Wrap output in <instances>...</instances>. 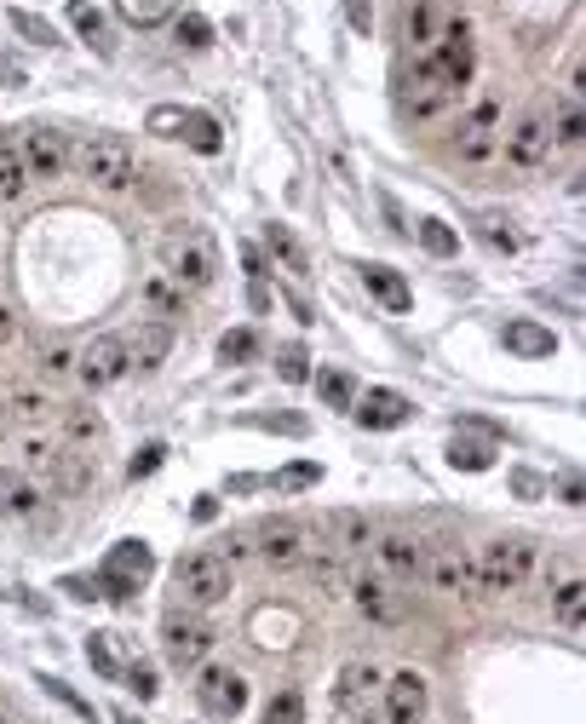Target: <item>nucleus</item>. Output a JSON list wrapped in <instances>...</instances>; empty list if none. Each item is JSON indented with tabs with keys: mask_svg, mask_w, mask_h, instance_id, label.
Instances as JSON below:
<instances>
[{
	"mask_svg": "<svg viewBox=\"0 0 586 724\" xmlns=\"http://www.w3.org/2000/svg\"><path fill=\"white\" fill-rule=\"evenodd\" d=\"M87 661H92V667L104 673V678H121V661H115V650H110V638H104V633H92V638H87Z\"/></svg>",
	"mask_w": 586,
	"mask_h": 724,
	"instance_id": "de8ad7c7",
	"label": "nucleus"
},
{
	"mask_svg": "<svg viewBox=\"0 0 586 724\" xmlns=\"http://www.w3.org/2000/svg\"><path fill=\"white\" fill-rule=\"evenodd\" d=\"M500 150H507V161H512L518 173H535L540 161L552 155V121H547V110L518 115L512 133H500Z\"/></svg>",
	"mask_w": 586,
	"mask_h": 724,
	"instance_id": "6e6552de",
	"label": "nucleus"
},
{
	"mask_svg": "<svg viewBox=\"0 0 586 724\" xmlns=\"http://www.w3.org/2000/svg\"><path fill=\"white\" fill-rule=\"evenodd\" d=\"M161 460H167V442H145L133 460H127V477L138 483V477H150V472H161Z\"/></svg>",
	"mask_w": 586,
	"mask_h": 724,
	"instance_id": "a18cd8bd",
	"label": "nucleus"
},
{
	"mask_svg": "<svg viewBox=\"0 0 586 724\" xmlns=\"http://www.w3.org/2000/svg\"><path fill=\"white\" fill-rule=\"evenodd\" d=\"M173 29H178V40H185V47H213V24H208L201 12H178Z\"/></svg>",
	"mask_w": 586,
	"mask_h": 724,
	"instance_id": "a19ab883",
	"label": "nucleus"
},
{
	"mask_svg": "<svg viewBox=\"0 0 586 724\" xmlns=\"http://www.w3.org/2000/svg\"><path fill=\"white\" fill-rule=\"evenodd\" d=\"M311 563V581H316V587H346V558H339V552H311L306 558Z\"/></svg>",
	"mask_w": 586,
	"mask_h": 724,
	"instance_id": "e433bc0d",
	"label": "nucleus"
},
{
	"mask_svg": "<svg viewBox=\"0 0 586 724\" xmlns=\"http://www.w3.org/2000/svg\"><path fill=\"white\" fill-rule=\"evenodd\" d=\"M351 603L374 621V627H402V621H409L402 592H391V581H379V575H357L351 581Z\"/></svg>",
	"mask_w": 586,
	"mask_h": 724,
	"instance_id": "4468645a",
	"label": "nucleus"
},
{
	"mask_svg": "<svg viewBox=\"0 0 586 724\" xmlns=\"http://www.w3.org/2000/svg\"><path fill=\"white\" fill-rule=\"evenodd\" d=\"M432 708V684L420 673H391L386 678V719L391 724H420Z\"/></svg>",
	"mask_w": 586,
	"mask_h": 724,
	"instance_id": "f3484780",
	"label": "nucleus"
},
{
	"mask_svg": "<svg viewBox=\"0 0 586 724\" xmlns=\"http://www.w3.org/2000/svg\"><path fill=\"white\" fill-rule=\"evenodd\" d=\"M219 357H225V362H248V357H259V334H253V328H230L225 339H219Z\"/></svg>",
	"mask_w": 586,
	"mask_h": 724,
	"instance_id": "37998d69",
	"label": "nucleus"
},
{
	"mask_svg": "<svg viewBox=\"0 0 586 724\" xmlns=\"http://www.w3.org/2000/svg\"><path fill=\"white\" fill-rule=\"evenodd\" d=\"M472 563H477V592H523V581L535 575V540L523 535L489 540Z\"/></svg>",
	"mask_w": 586,
	"mask_h": 724,
	"instance_id": "f03ea898",
	"label": "nucleus"
},
{
	"mask_svg": "<svg viewBox=\"0 0 586 724\" xmlns=\"http://www.w3.org/2000/svg\"><path fill=\"white\" fill-rule=\"evenodd\" d=\"M17 155H24V173L29 178H64L70 167V138L58 127H29L24 145H17Z\"/></svg>",
	"mask_w": 586,
	"mask_h": 724,
	"instance_id": "f8f14e48",
	"label": "nucleus"
},
{
	"mask_svg": "<svg viewBox=\"0 0 586 724\" xmlns=\"http://www.w3.org/2000/svg\"><path fill=\"white\" fill-rule=\"evenodd\" d=\"M40 512H47V489H40L29 472L0 466V517H12V523H40Z\"/></svg>",
	"mask_w": 586,
	"mask_h": 724,
	"instance_id": "dca6fc26",
	"label": "nucleus"
},
{
	"mask_svg": "<svg viewBox=\"0 0 586 724\" xmlns=\"http://www.w3.org/2000/svg\"><path fill=\"white\" fill-rule=\"evenodd\" d=\"M259 558L271 563V570H299L311 552H316V529L306 517H271L265 529H259Z\"/></svg>",
	"mask_w": 586,
	"mask_h": 724,
	"instance_id": "39448f33",
	"label": "nucleus"
},
{
	"mask_svg": "<svg viewBox=\"0 0 586 724\" xmlns=\"http://www.w3.org/2000/svg\"><path fill=\"white\" fill-rule=\"evenodd\" d=\"M374 684H379V673L369 667V661H346V667H339V684H334V708L339 713H362V708H369ZM362 724H374V719L362 713Z\"/></svg>",
	"mask_w": 586,
	"mask_h": 724,
	"instance_id": "412c9836",
	"label": "nucleus"
},
{
	"mask_svg": "<svg viewBox=\"0 0 586 724\" xmlns=\"http://www.w3.org/2000/svg\"><path fill=\"white\" fill-rule=\"evenodd\" d=\"M248 552H253V540L230 535V540H225V552H219V558H225V563H236V558H248Z\"/></svg>",
	"mask_w": 586,
	"mask_h": 724,
	"instance_id": "bf43d9fd",
	"label": "nucleus"
},
{
	"mask_svg": "<svg viewBox=\"0 0 586 724\" xmlns=\"http://www.w3.org/2000/svg\"><path fill=\"white\" fill-rule=\"evenodd\" d=\"M477 236L489 241L495 253H518V230H507V219H500V213H483L477 219Z\"/></svg>",
	"mask_w": 586,
	"mask_h": 724,
	"instance_id": "ea45409f",
	"label": "nucleus"
},
{
	"mask_svg": "<svg viewBox=\"0 0 586 724\" xmlns=\"http://www.w3.org/2000/svg\"><path fill=\"white\" fill-rule=\"evenodd\" d=\"M161 271H167L178 288H213V276H219V248H213V236L208 230H167L161 236Z\"/></svg>",
	"mask_w": 586,
	"mask_h": 724,
	"instance_id": "f257e3e1",
	"label": "nucleus"
},
{
	"mask_svg": "<svg viewBox=\"0 0 586 724\" xmlns=\"http://www.w3.org/2000/svg\"><path fill=\"white\" fill-rule=\"evenodd\" d=\"M64 587H70L75 598H98V581H80V575H70V581H64Z\"/></svg>",
	"mask_w": 586,
	"mask_h": 724,
	"instance_id": "680f3d73",
	"label": "nucleus"
},
{
	"mask_svg": "<svg viewBox=\"0 0 586 724\" xmlns=\"http://www.w3.org/2000/svg\"><path fill=\"white\" fill-rule=\"evenodd\" d=\"M351 414H357V426H369V432H391V426H409L414 402L402 391H369V397L351 402Z\"/></svg>",
	"mask_w": 586,
	"mask_h": 724,
	"instance_id": "6ab92c4d",
	"label": "nucleus"
},
{
	"mask_svg": "<svg viewBox=\"0 0 586 724\" xmlns=\"http://www.w3.org/2000/svg\"><path fill=\"white\" fill-rule=\"evenodd\" d=\"M121 346H127V369L155 374L161 362H167V351H173V328H167V322H138Z\"/></svg>",
	"mask_w": 586,
	"mask_h": 724,
	"instance_id": "a211bd4d",
	"label": "nucleus"
},
{
	"mask_svg": "<svg viewBox=\"0 0 586 724\" xmlns=\"http://www.w3.org/2000/svg\"><path fill=\"white\" fill-rule=\"evenodd\" d=\"M259 426H271V432H294V437H306V420H259Z\"/></svg>",
	"mask_w": 586,
	"mask_h": 724,
	"instance_id": "052dcab7",
	"label": "nucleus"
},
{
	"mask_svg": "<svg viewBox=\"0 0 586 724\" xmlns=\"http://www.w3.org/2000/svg\"><path fill=\"white\" fill-rule=\"evenodd\" d=\"M449 466L454 472H489L495 466V449H489V442H472V437H454L449 442Z\"/></svg>",
	"mask_w": 586,
	"mask_h": 724,
	"instance_id": "2f4dec72",
	"label": "nucleus"
},
{
	"mask_svg": "<svg viewBox=\"0 0 586 724\" xmlns=\"http://www.w3.org/2000/svg\"><path fill=\"white\" fill-rule=\"evenodd\" d=\"M173 587L185 603H196V610H213V603L230 598V563L219 552H190V558H178Z\"/></svg>",
	"mask_w": 586,
	"mask_h": 724,
	"instance_id": "20e7f679",
	"label": "nucleus"
},
{
	"mask_svg": "<svg viewBox=\"0 0 586 724\" xmlns=\"http://www.w3.org/2000/svg\"><path fill=\"white\" fill-rule=\"evenodd\" d=\"M339 7H346V17H351V29H357V35H369V29H374V7H369V0H339Z\"/></svg>",
	"mask_w": 586,
	"mask_h": 724,
	"instance_id": "4d7b16f0",
	"label": "nucleus"
},
{
	"mask_svg": "<svg viewBox=\"0 0 586 724\" xmlns=\"http://www.w3.org/2000/svg\"><path fill=\"white\" fill-rule=\"evenodd\" d=\"M512 489H518L523 500H540V495L552 489V483H547V477H535V472H512Z\"/></svg>",
	"mask_w": 586,
	"mask_h": 724,
	"instance_id": "13d9d810",
	"label": "nucleus"
},
{
	"mask_svg": "<svg viewBox=\"0 0 586 724\" xmlns=\"http://www.w3.org/2000/svg\"><path fill=\"white\" fill-rule=\"evenodd\" d=\"M507 351H518V357H552L558 351V334L552 328H540V322H507Z\"/></svg>",
	"mask_w": 586,
	"mask_h": 724,
	"instance_id": "393cba45",
	"label": "nucleus"
},
{
	"mask_svg": "<svg viewBox=\"0 0 586 724\" xmlns=\"http://www.w3.org/2000/svg\"><path fill=\"white\" fill-rule=\"evenodd\" d=\"M52 454H58V442H47V437H24V466H29V477H35V472L47 477Z\"/></svg>",
	"mask_w": 586,
	"mask_h": 724,
	"instance_id": "8fccbe9b",
	"label": "nucleus"
},
{
	"mask_svg": "<svg viewBox=\"0 0 586 724\" xmlns=\"http://www.w3.org/2000/svg\"><path fill=\"white\" fill-rule=\"evenodd\" d=\"M178 121H185V110H173V104H155L145 127H150V133H161V138H178Z\"/></svg>",
	"mask_w": 586,
	"mask_h": 724,
	"instance_id": "864d4df0",
	"label": "nucleus"
},
{
	"mask_svg": "<svg viewBox=\"0 0 586 724\" xmlns=\"http://www.w3.org/2000/svg\"><path fill=\"white\" fill-rule=\"evenodd\" d=\"M150 575H155V558H150L145 540H121V547L110 552V563H104V575H98V598L127 603V598L150 581Z\"/></svg>",
	"mask_w": 586,
	"mask_h": 724,
	"instance_id": "423d86ee",
	"label": "nucleus"
},
{
	"mask_svg": "<svg viewBox=\"0 0 586 724\" xmlns=\"http://www.w3.org/2000/svg\"><path fill=\"white\" fill-rule=\"evenodd\" d=\"M316 391H322V402H328V409H351V402H357L351 374H322V379H316Z\"/></svg>",
	"mask_w": 586,
	"mask_h": 724,
	"instance_id": "79ce46f5",
	"label": "nucleus"
},
{
	"mask_svg": "<svg viewBox=\"0 0 586 724\" xmlns=\"http://www.w3.org/2000/svg\"><path fill=\"white\" fill-rule=\"evenodd\" d=\"M500 98H483V104L460 121V138H454V150H460V161L466 167H483V161H495L500 155Z\"/></svg>",
	"mask_w": 586,
	"mask_h": 724,
	"instance_id": "9d476101",
	"label": "nucleus"
},
{
	"mask_svg": "<svg viewBox=\"0 0 586 724\" xmlns=\"http://www.w3.org/2000/svg\"><path fill=\"white\" fill-rule=\"evenodd\" d=\"M121 678H127V690H133L138 701H150V696L161 690V684H155V673L145 667V661H138V667H127V673H121Z\"/></svg>",
	"mask_w": 586,
	"mask_h": 724,
	"instance_id": "5fc2aeb1",
	"label": "nucleus"
},
{
	"mask_svg": "<svg viewBox=\"0 0 586 724\" xmlns=\"http://www.w3.org/2000/svg\"><path fill=\"white\" fill-rule=\"evenodd\" d=\"M75 374L87 379V391H110L121 386L133 369H127V346H121V334H92L87 346L75 351Z\"/></svg>",
	"mask_w": 586,
	"mask_h": 724,
	"instance_id": "0eeeda50",
	"label": "nucleus"
},
{
	"mask_svg": "<svg viewBox=\"0 0 586 724\" xmlns=\"http://www.w3.org/2000/svg\"><path fill=\"white\" fill-rule=\"evenodd\" d=\"M552 121V145L558 150H581V138H586V115H581V92H563L558 98V115Z\"/></svg>",
	"mask_w": 586,
	"mask_h": 724,
	"instance_id": "5701e85b",
	"label": "nucleus"
},
{
	"mask_svg": "<svg viewBox=\"0 0 586 724\" xmlns=\"http://www.w3.org/2000/svg\"><path fill=\"white\" fill-rule=\"evenodd\" d=\"M265 724H306V696H299V690H282V696H271Z\"/></svg>",
	"mask_w": 586,
	"mask_h": 724,
	"instance_id": "58836bf2",
	"label": "nucleus"
},
{
	"mask_svg": "<svg viewBox=\"0 0 586 724\" xmlns=\"http://www.w3.org/2000/svg\"><path fill=\"white\" fill-rule=\"evenodd\" d=\"M70 24L87 35L98 52H110V29H104V12H98V7H87V0H70Z\"/></svg>",
	"mask_w": 586,
	"mask_h": 724,
	"instance_id": "473e14b6",
	"label": "nucleus"
},
{
	"mask_svg": "<svg viewBox=\"0 0 586 724\" xmlns=\"http://www.w3.org/2000/svg\"><path fill=\"white\" fill-rule=\"evenodd\" d=\"M7 24H12L17 35H24L29 47H52V40H58V29L47 24V17H35V12H24V7H17V12L7 17Z\"/></svg>",
	"mask_w": 586,
	"mask_h": 724,
	"instance_id": "4c0bfd02",
	"label": "nucleus"
},
{
	"mask_svg": "<svg viewBox=\"0 0 586 724\" xmlns=\"http://www.w3.org/2000/svg\"><path fill=\"white\" fill-rule=\"evenodd\" d=\"M362 282H369V294H374L386 311H409V305H414L409 282H402L391 265H362Z\"/></svg>",
	"mask_w": 586,
	"mask_h": 724,
	"instance_id": "4be33fe9",
	"label": "nucleus"
},
{
	"mask_svg": "<svg viewBox=\"0 0 586 724\" xmlns=\"http://www.w3.org/2000/svg\"><path fill=\"white\" fill-rule=\"evenodd\" d=\"M64 426H70L75 442H98V437H104V420H98V409H70Z\"/></svg>",
	"mask_w": 586,
	"mask_h": 724,
	"instance_id": "c03bdc74",
	"label": "nucleus"
},
{
	"mask_svg": "<svg viewBox=\"0 0 586 724\" xmlns=\"http://www.w3.org/2000/svg\"><path fill=\"white\" fill-rule=\"evenodd\" d=\"M265 241H271V253H276V259H282V265H288L294 276H311V259H306V248H299V241H294L288 230H282V225H271V236H265Z\"/></svg>",
	"mask_w": 586,
	"mask_h": 724,
	"instance_id": "f704fd0d",
	"label": "nucleus"
},
{
	"mask_svg": "<svg viewBox=\"0 0 586 724\" xmlns=\"http://www.w3.org/2000/svg\"><path fill=\"white\" fill-rule=\"evenodd\" d=\"M328 529H334V547H339V552L374 547V529H369V517H362V512H334V517H328Z\"/></svg>",
	"mask_w": 586,
	"mask_h": 724,
	"instance_id": "a878e982",
	"label": "nucleus"
},
{
	"mask_svg": "<svg viewBox=\"0 0 586 724\" xmlns=\"http://www.w3.org/2000/svg\"><path fill=\"white\" fill-rule=\"evenodd\" d=\"M213 644H219V633L208 627V621H196V615H167V627H161V650H167V661L178 673L201 667V661L213 656Z\"/></svg>",
	"mask_w": 586,
	"mask_h": 724,
	"instance_id": "1a4fd4ad",
	"label": "nucleus"
},
{
	"mask_svg": "<svg viewBox=\"0 0 586 724\" xmlns=\"http://www.w3.org/2000/svg\"><path fill=\"white\" fill-rule=\"evenodd\" d=\"M121 17H127L133 29H155V24H167V17L178 12V0H115Z\"/></svg>",
	"mask_w": 586,
	"mask_h": 724,
	"instance_id": "c756f323",
	"label": "nucleus"
},
{
	"mask_svg": "<svg viewBox=\"0 0 586 724\" xmlns=\"http://www.w3.org/2000/svg\"><path fill=\"white\" fill-rule=\"evenodd\" d=\"M196 696H201V708H208L213 719H236L241 708H248V678H241L236 667H201Z\"/></svg>",
	"mask_w": 586,
	"mask_h": 724,
	"instance_id": "2eb2a0df",
	"label": "nucleus"
},
{
	"mask_svg": "<svg viewBox=\"0 0 586 724\" xmlns=\"http://www.w3.org/2000/svg\"><path fill=\"white\" fill-rule=\"evenodd\" d=\"M145 299H150V305H155L161 316H173L178 305H185V288H178V282H173L167 271H161V276H150V282H145Z\"/></svg>",
	"mask_w": 586,
	"mask_h": 724,
	"instance_id": "c9c22d12",
	"label": "nucleus"
},
{
	"mask_svg": "<svg viewBox=\"0 0 586 724\" xmlns=\"http://www.w3.org/2000/svg\"><path fill=\"white\" fill-rule=\"evenodd\" d=\"M47 409H52V402L40 397V391H12V414L29 420V426H35V420H47Z\"/></svg>",
	"mask_w": 586,
	"mask_h": 724,
	"instance_id": "3c124183",
	"label": "nucleus"
},
{
	"mask_svg": "<svg viewBox=\"0 0 586 724\" xmlns=\"http://www.w3.org/2000/svg\"><path fill=\"white\" fill-rule=\"evenodd\" d=\"M178 138H190V150H201V155H219V121L213 115H196V110H185V121H178Z\"/></svg>",
	"mask_w": 586,
	"mask_h": 724,
	"instance_id": "7c9ffc66",
	"label": "nucleus"
},
{
	"mask_svg": "<svg viewBox=\"0 0 586 724\" xmlns=\"http://www.w3.org/2000/svg\"><path fill=\"white\" fill-rule=\"evenodd\" d=\"M0 724H7V696H0Z\"/></svg>",
	"mask_w": 586,
	"mask_h": 724,
	"instance_id": "69168bd1",
	"label": "nucleus"
},
{
	"mask_svg": "<svg viewBox=\"0 0 586 724\" xmlns=\"http://www.w3.org/2000/svg\"><path fill=\"white\" fill-rule=\"evenodd\" d=\"M70 369H75V351H70V346H52L47 357H40V374H47V379L70 374Z\"/></svg>",
	"mask_w": 586,
	"mask_h": 724,
	"instance_id": "6e6d98bb",
	"label": "nucleus"
},
{
	"mask_svg": "<svg viewBox=\"0 0 586 724\" xmlns=\"http://www.w3.org/2000/svg\"><path fill=\"white\" fill-rule=\"evenodd\" d=\"M47 477L58 483V489L64 495H80L92 483V460L87 454H75V449H64V442H58V454H52V466H47Z\"/></svg>",
	"mask_w": 586,
	"mask_h": 724,
	"instance_id": "b1692460",
	"label": "nucleus"
},
{
	"mask_svg": "<svg viewBox=\"0 0 586 724\" xmlns=\"http://www.w3.org/2000/svg\"><path fill=\"white\" fill-rule=\"evenodd\" d=\"M115 724H138V719H127V713H121V719H115Z\"/></svg>",
	"mask_w": 586,
	"mask_h": 724,
	"instance_id": "338daca9",
	"label": "nucleus"
},
{
	"mask_svg": "<svg viewBox=\"0 0 586 724\" xmlns=\"http://www.w3.org/2000/svg\"><path fill=\"white\" fill-rule=\"evenodd\" d=\"M241 265H248L253 276H265V259H259V248H241Z\"/></svg>",
	"mask_w": 586,
	"mask_h": 724,
	"instance_id": "0e129e2a",
	"label": "nucleus"
},
{
	"mask_svg": "<svg viewBox=\"0 0 586 724\" xmlns=\"http://www.w3.org/2000/svg\"><path fill=\"white\" fill-rule=\"evenodd\" d=\"M276 369H282V379H288V386H299V379H311V357L299 351V346H282Z\"/></svg>",
	"mask_w": 586,
	"mask_h": 724,
	"instance_id": "09e8293b",
	"label": "nucleus"
},
{
	"mask_svg": "<svg viewBox=\"0 0 586 724\" xmlns=\"http://www.w3.org/2000/svg\"><path fill=\"white\" fill-rule=\"evenodd\" d=\"M47 690H52L58 701H64V708H70V713H80V719H87V724H98V708H92V701H80V696L70 690V684H58V678H47Z\"/></svg>",
	"mask_w": 586,
	"mask_h": 724,
	"instance_id": "603ef678",
	"label": "nucleus"
},
{
	"mask_svg": "<svg viewBox=\"0 0 586 724\" xmlns=\"http://www.w3.org/2000/svg\"><path fill=\"white\" fill-rule=\"evenodd\" d=\"M29 190V173H24V155H17L12 138H0V201H17Z\"/></svg>",
	"mask_w": 586,
	"mask_h": 724,
	"instance_id": "cd10ccee",
	"label": "nucleus"
},
{
	"mask_svg": "<svg viewBox=\"0 0 586 724\" xmlns=\"http://www.w3.org/2000/svg\"><path fill=\"white\" fill-rule=\"evenodd\" d=\"M311 483H322V466H311V460H299V466H288V472H276V489H288V495H299V489H311Z\"/></svg>",
	"mask_w": 586,
	"mask_h": 724,
	"instance_id": "49530a36",
	"label": "nucleus"
},
{
	"mask_svg": "<svg viewBox=\"0 0 586 724\" xmlns=\"http://www.w3.org/2000/svg\"><path fill=\"white\" fill-rule=\"evenodd\" d=\"M420 575H426V587L432 592H449V598H466L477 592V563L460 552V547H437L420 558Z\"/></svg>",
	"mask_w": 586,
	"mask_h": 724,
	"instance_id": "9b49d317",
	"label": "nucleus"
},
{
	"mask_svg": "<svg viewBox=\"0 0 586 724\" xmlns=\"http://www.w3.org/2000/svg\"><path fill=\"white\" fill-rule=\"evenodd\" d=\"M414 236H420V248L426 253H437V259H449V253H460V236L442 225V219H420L414 225Z\"/></svg>",
	"mask_w": 586,
	"mask_h": 724,
	"instance_id": "72a5a7b5",
	"label": "nucleus"
},
{
	"mask_svg": "<svg viewBox=\"0 0 586 724\" xmlns=\"http://www.w3.org/2000/svg\"><path fill=\"white\" fill-rule=\"evenodd\" d=\"M374 558H379V570H386V575L414 581V575H420V558H426V547H420L414 535H402V529H386V535H374Z\"/></svg>",
	"mask_w": 586,
	"mask_h": 724,
	"instance_id": "aec40b11",
	"label": "nucleus"
},
{
	"mask_svg": "<svg viewBox=\"0 0 586 724\" xmlns=\"http://www.w3.org/2000/svg\"><path fill=\"white\" fill-rule=\"evenodd\" d=\"M581 603H586V587H581V575L570 570V575L558 581V592H552V615H558L570 633H581Z\"/></svg>",
	"mask_w": 586,
	"mask_h": 724,
	"instance_id": "bb28decb",
	"label": "nucleus"
},
{
	"mask_svg": "<svg viewBox=\"0 0 586 724\" xmlns=\"http://www.w3.org/2000/svg\"><path fill=\"white\" fill-rule=\"evenodd\" d=\"M402 87H409V92H402V104L414 110V121H432V115H442V110H449L454 98H460V92L449 87V80L437 75V64H432V58H420V64H414V75L402 80Z\"/></svg>",
	"mask_w": 586,
	"mask_h": 724,
	"instance_id": "ddd939ff",
	"label": "nucleus"
},
{
	"mask_svg": "<svg viewBox=\"0 0 586 724\" xmlns=\"http://www.w3.org/2000/svg\"><path fill=\"white\" fill-rule=\"evenodd\" d=\"M75 161H80V178H87V185H98V190H127L133 178H138L133 145H127V138H115V133H104V138H87Z\"/></svg>",
	"mask_w": 586,
	"mask_h": 724,
	"instance_id": "7ed1b4c3",
	"label": "nucleus"
},
{
	"mask_svg": "<svg viewBox=\"0 0 586 724\" xmlns=\"http://www.w3.org/2000/svg\"><path fill=\"white\" fill-rule=\"evenodd\" d=\"M437 35H442V12L432 7V0H414V7H409V40L420 52H432Z\"/></svg>",
	"mask_w": 586,
	"mask_h": 724,
	"instance_id": "c85d7f7f",
	"label": "nucleus"
},
{
	"mask_svg": "<svg viewBox=\"0 0 586 724\" xmlns=\"http://www.w3.org/2000/svg\"><path fill=\"white\" fill-rule=\"evenodd\" d=\"M12 334H17V316L0 305V346H12Z\"/></svg>",
	"mask_w": 586,
	"mask_h": 724,
	"instance_id": "e2e57ef3",
	"label": "nucleus"
}]
</instances>
